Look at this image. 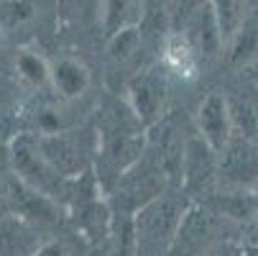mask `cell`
Returning <instances> with one entry per match:
<instances>
[{
    "mask_svg": "<svg viewBox=\"0 0 258 256\" xmlns=\"http://www.w3.org/2000/svg\"><path fill=\"white\" fill-rule=\"evenodd\" d=\"M97 169L105 185L118 182L143 154V123L123 105H110L97 121Z\"/></svg>",
    "mask_w": 258,
    "mask_h": 256,
    "instance_id": "1",
    "label": "cell"
},
{
    "mask_svg": "<svg viewBox=\"0 0 258 256\" xmlns=\"http://www.w3.org/2000/svg\"><path fill=\"white\" fill-rule=\"evenodd\" d=\"M184 202L176 195H159L136 218V256H166L181 221Z\"/></svg>",
    "mask_w": 258,
    "mask_h": 256,
    "instance_id": "2",
    "label": "cell"
},
{
    "mask_svg": "<svg viewBox=\"0 0 258 256\" xmlns=\"http://www.w3.org/2000/svg\"><path fill=\"white\" fill-rule=\"evenodd\" d=\"M41 157L59 177H82L90 169L97 146L90 143V133L82 131H59L41 138Z\"/></svg>",
    "mask_w": 258,
    "mask_h": 256,
    "instance_id": "3",
    "label": "cell"
},
{
    "mask_svg": "<svg viewBox=\"0 0 258 256\" xmlns=\"http://www.w3.org/2000/svg\"><path fill=\"white\" fill-rule=\"evenodd\" d=\"M220 151H223V159L217 164L220 177H225L228 182H235V185L253 182L258 177V143L255 141L233 131L228 143Z\"/></svg>",
    "mask_w": 258,
    "mask_h": 256,
    "instance_id": "4",
    "label": "cell"
},
{
    "mask_svg": "<svg viewBox=\"0 0 258 256\" xmlns=\"http://www.w3.org/2000/svg\"><path fill=\"white\" fill-rule=\"evenodd\" d=\"M217 174V159L215 151L200 138L192 136L187 143H184V164H181V185L187 192L197 195L205 192Z\"/></svg>",
    "mask_w": 258,
    "mask_h": 256,
    "instance_id": "5",
    "label": "cell"
},
{
    "mask_svg": "<svg viewBox=\"0 0 258 256\" xmlns=\"http://www.w3.org/2000/svg\"><path fill=\"white\" fill-rule=\"evenodd\" d=\"M197 131H200V138L212 151H220L228 143L233 133V123H230V105L223 95L212 92L202 100L197 111Z\"/></svg>",
    "mask_w": 258,
    "mask_h": 256,
    "instance_id": "6",
    "label": "cell"
},
{
    "mask_svg": "<svg viewBox=\"0 0 258 256\" xmlns=\"http://www.w3.org/2000/svg\"><path fill=\"white\" fill-rule=\"evenodd\" d=\"M210 233H212V213H207L202 205L187 208L181 213V221L176 226L166 256H195L207 243Z\"/></svg>",
    "mask_w": 258,
    "mask_h": 256,
    "instance_id": "7",
    "label": "cell"
},
{
    "mask_svg": "<svg viewBox=\"0 0 258 256\" xmlns=\"http://www.w3.org/2000/svg\"><path fill=\"white\" fill-rule=\"evenodd\" d=\"M164 62L181 77L192 75L195 72V52L187 44V39H181V36H169L166 44H164Z\"/></svg>",
    "mask_w": 258,
    "mask_h": 256,
    "instance_id": "8",
    "label": "cell"
},
{
    "mask_svg": "<svg viewBox=\"0 0 258 256\" xmlns=\"http://www.w3.org/2000/svg\"><path fill=\"white\" fill-rule=\"evenodd\" d=\"M56 85L64 95H80V90L85 87V72L77 64H59L56 69Z\"/></svg>",
    "mask_w": 258,
    "mask_h": 256,
    "instance_id": "9",
    "label": "cell"
},
{
    "mask_svg": "<svg viewBox=\"0 0 258 256\" xmlns=\"http://www.w3.org/2000/svg\"><path fill=\"white\" fill-rule=\"evenodd\" d=\"M248 256H258V246H255V248H250V251H248Z\"/></svg>",
    "mask_w": 258,
    "mask_h": 256,
    "instance_id": "10",
    "label": "cell"
}]
</instances>
